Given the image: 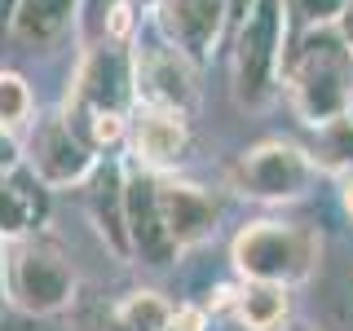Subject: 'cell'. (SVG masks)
Instances as JSON below:
<instances>
[{
    "instance_id": "obj_1",
    "label": "cell",
    "mask_w": 353,
    "mask_h": 331,
    "mask_svg": "<svg viewBox=\"0 0 353 331\" xmlns=\"http://www.w3.org/2000/svg\"><path fill=\"white\" fill-rule=\"evenodd\" d=\"M283 88L296 119L309 128H327L353 106V49L336 27L305 31L296 49L283 53Z\"/></svg>"
},
{
    "instance_id": "obj_2",
    "label": "cell",
    "mask_w": 353,
    "mask_h": 331,
    "mask_svg": "<svg viewBox=\"0 0 353 331\" xmlns=\"http://www.w3.org/2000/svg\"><path fill=\"white\" fill-rule=\"evenodd\" d=\"M0 279H5V301L36 318L62 314L75 301V265L40 230L0 243Z\"/></svg>"
},
{
    "instance_id": "obj_3",
    "label": "cell",
    "mask_w": 353,
    "mask_h": 331,
    "mask_svg": "<svg viewBox=\"0 0 353 331\" xmlns=\"http://www.w3.org/2000/svg\"><path fill=\"white\" fill-rule=\"evenodd\" d=\"M318 252L323 243L309 225H296V221H252V225L239 230L234 248H230V261L248 283H305L309 274L318 270Z\"/></svg>"
},
{
    "instance_id": "obj_4",
    "label": "cell",
    "mask_w": 353,
    "mask_h": 331,
    "mask_svg": "<svg viewBox=\"0 0 353 331\" xmlns=\"http://www.w3.org/2000/svg\"><path fill=\"white\" fill-rule=\"evenodd\" d=\"M283 36H287V5L283 0H252L239 14L234 36V97L239 106L261 110L279 88L283 75Z\"/></svg>"
},
{
    "instance_id": "obj_5",
    "label": "cell",
    "mask_w": 353,
    "mask_h": 331,
    "mask_svg": "<svg viewBox=\"0 0 353 331\" xmlns=\"http://www.w3.org/2000/svg\"><path fill=\"white\" fill-rule=\"evenodd\" d=\"M314 177L318 163L309 150L292 146V141H261V146L239 154L230 185L248 199H261V203H292V199L309 194Z\"/></svg>"
},
{
    "instance_id": "obj_6",
    "label": "cell",
    "mask_w": 353,
    "mask_h": 331,
    "mask_svg": "<svg viewBox=\"0 0 353 331\" xmlns=\"http://www.w3.org/2000/svg\"><path fill=\"white\" fill-rule=\"evenodd\" d=\"M128 40H97L84 53V66L75 75L66 110H106V115H128L137 84H132V53Z\"/></svg>"
},
{
    "instance_id": "obj_7",
    "label": "cell",
    "mask_w": 353,
    "mask_h": 331,
    "mask_svg": "<svg viewBox=\"0 0 353 331\" xmlns=\"http://www.w3.org/2000/svg\"><path fill=\"white\" fill-rule=\"evenodd\" d=\"M132 84H137V102L141 106H163L190 119L199 102V84H194V62L181 49H172L168 40L159 44H141L132 53Z\"/></svg>"
},
{
    "instance_id": "obj_8",
    "label": "cell",
    "mask_w": 353,
    "mask_h": 331,
    "mask_svg": "<svg viewBox=\"0 0 353 331\" xmlns=\"http://www.w3.org/2000/svg\"><path fill=\"white\" fill-rule=\"evenodd\" d=\"M22 159L31 163V177L49 190H62V185H80L88 172H93V150L75 137V128L66 124L62 110L44 115L36 128H31L27 154Z\"/></svg>"
},
{
    "instance_id": "obj_9",
    "label": "cell",
    "mask_w": 353,
    "mask_h": 331,
    "mask_svg": "<svg viewBox=\"0 0 353 331\" xmlns=\"http://www.w3.org/2000/svg\"><path fill=\"white\" fill-rule=\"evenodd\" d=\"M230 0H154V22L159 36L181 49L194 66L216 53V40L225 31Z\"/></svg>"
},
{
    "instance_id": "obj_10",
    "label": "cell",
    "mask_w": 353,
    "mask_h": 331,
    "mask_svg": "<svg viewBox=\"0 0 353 331\" xmlns=\"http://www.w3.org/2000/svg\"><path fill=\"white\" fill-rule=\"evenodd\" d=\"M124 221H128V248L132 257H141L146 265H172L176 261V243L163 225L159 212V177L154 172H137L124 181Z\"/></svg>"
},
{
    "instance_id": "obj_11",
    "label": "cell",
    "mask_w": 353,
    "mask_h": 331,
    "mask_svg": "<svg viewBox=\"0 0 353 331\" xmlns=\"http://www.w3.org/2000/svg\"><path fill=\"white\" fill-rule=\"evenodd\" d=\"M159 212H163V225H168L176 248H194V243H203L216 230L221 203L203 190V185L163 181L159 177Z\"/></svg>"
},
{
    "instance_id": "obj_12",
    "label": "cell",
    "mask_w": 353,
    "mask_h": 331,
    "mask_svg": "<svg viewBox=\"0 0 353 331\" xmlns=\"http://www.w3.org/2000/svg\"><path fill=\"white\" fill-rule=\"evenodd\" d=\"M185 146H190V124L185 115L163 106H141L132 115V150H137L141 168L159 172V168H176Z\"/></svg>"
},
{
    "instance_id": "obj_13",
    "label": "cell",
    "mask_w": 353,
    "mask_h": 331,
    "mask_svg": "<svg viewBox=\"0 0 353 331\" xmlns=\"http://www.w3.org/2000/svg\"><path fill=\"white\" fill-rule=\"evenodd\" d=\"M49 203H44V185L31 172H0V243L36 234Z\"/></svg>"
},
{
    "instance_id": "obj_14",
    "label": "cell",
    "mask_w": 353,
    "mask_h": 331,
    "mask_svg": "<svg viewBox=\"0 0 353 331\" xmlns=\"http://www.w3.org/2000/svg\"><path fill=\"white\" fill-rule=\"evenodd\" d=\"M80 0H18L14 5V40L31 44V49H49L71 31Z\"/></svg>"
},
{
    "instance_id": "obj_15",
    "label": "cell",
    "mask_w": 353,
    "mask_h": 331,
    "mask_svg": "<svg viewBox=\"0 0 353 331\" xmlns=\"http://www.w3.org/2000/svg\"><path fill=\"white\" fill-rule=\"evenodd\" d=\"M88 212H93L97 230L106 234V243L115 248V257H132V248H128V221H124V177H119L115 163L97 168L93 194H88Z\"/></svg>"
},
{
    "instance_id": "obj_16",
    "label": "cell",
    "mask_w": 353,
    "mask_h": 331,
    "mask_svg": "<svg viewBox=\"0 0 353 331\" xmlns=\"http://www.w3.org/2000/svg\"><path fill=\"white\" fill-rule=\"evenodd\" d=\"M172 314L176 309L159 292H128L102 314L97 331H172Z\"/></svg>"
},
{
    "instance_id": "obj_17",
    "label": "cell",
    "mask_w": 353,
    "mask_h": 331,
    "mask_svg": "<svg viewBox=\"0 0 353 331\" xmlns=\"http://www.w3.org/2000/svg\"><path fill=\"white\" fill-rule=\"evenodd\" d=\"M234 314L248 331H274L287 318V287L279 283H243L234 292Z\"/></svg>"
},
{
    "instance_id": "obj_18",
    "label": "cell",
    "mask_w": 353,
    "mask_h": 331,
    "mask_svg": "<svg viewBox=\"0 0 353 331\" xmlns=\"http://www.w3.org/2000/svg\"><path fill=\"white\" fill-rule=\"evenodd\" d=\"M318 168H331V172H349L353 168V115L336 119V124L318 128V146L309 150Z\"/></svg>"
},
{
    "instance_id": "obj_19",
    "label": "cell",
    "mask_w": 353,
    "mask_h": 331,
    "mask_svg": "<svg viewBox=\"0 0 353 331\" xmlns=\"http://www.w3.org/2000/svg\"><path fill=\"white\" fill-rule=\"evenodd\" d=\"M31 84L18 71H0V128H18L31 119Z\"/></svg>"
},
{
    "instance_id": "obj_20",
    "label": "cell",
    "mask_w": 353,
    "mask_h": 331,
    "mask_svg": "<svg viewBox=\"0 0 353 331\" xmlns=\"http://www.w3.org/2000/svg\"><path fill=\"white\" fill-rule=\"evenodd\" d=\"M283 5H287V18H296L305 31H314V27H336L345 0H283Z\"/></svg>"
},
{
    "instance_id": "obj_21",
    "label": "cell",
    "mask_w": 353,
    "mask_h": 331,
    "mask_svg": "<svg viewBox=\"0 0 353 331\" xmlns=\"http://www.w3.org/2000/svg\"><path fill=\"white\" fill-rule=\"evenodd\" d=\"M22 163V141L14 137V128H0V172H14Z\"/></svg>"
},
{
    "instance_id": "obj_22",
    "label": "cell",
    "mask_w": 353,
    "mask_h": 331,
    "mask_svg": "<svg viewBox=\"0 0 353 331\" xmlns=\"http://www.w3.org/2000/svg\"><path fill=\"white\" fill-rule=\"evenodd\" d=\"M336 31L345 36V44L353 49V0H345V9H340V18H336Z\"/></svg>"
},
{
    "instance_id": "obj_23",
    "label": "cell",
    "mask_w": 353,
    "mask_h": 331,
    "mask_svg": "<svg viewBox=\"0 0 353 331\" xmlns=\"http://www.w3.org/2000/svg\"><path fill=\"white\" fill-rule=\"evenodd\" d=\"M340 199H345V212L353 217V168L340 177Z\"/></svg>"
},
{
    "instance_id": "obj_24",
    "label": "cell",
    "mask_w": 353,
    "mask_h": 331,
    "mask_svg": "<svg viewBox=\"0 0 353 331\" xmlns=\"http://www.w3.org/2000/svg\"><path fill=\"white\" fill-rule=\"evenodd\" d=\"M14 5H18V0H0V36L14 27Z\"/></svg>"
},
{
    "instance_id": "obj_25",
    "label": "cell",
    "mask_w": 353,
    "mask_h": 331,
    "mask_svg": "<svg viewBox=\"0 0 353 331\" xmlns=\"http://www.w3.org/2000/svg\"><path fill=\"white\" fill-rule=\"evenodd\" d=\"M0 309H5V279H0Z\"/></svg>"
},
{
    "instance_id": "obj_26",
    "label": "cell",
    "mask_w": 353,
    "mask_h": 331,
    "mask_svg": "<svg viewBox=\"0 0 353 331\" xmlns=\"http://www.w3.org/2000/svg\"><path fill=\"white\" fill-rule=\"evenodd\" d=\"M137 5H150V9H154V0H137Z\"/></svg>"
},
{
    "instance_id": "obj_27",
    "label": "cell",
    "mask_w": 353,
    "mask_h": 331,
    "mask_svg": "<svg viewBox=\"0 0 353 331\" xmlns=\"http://www.w3.org/2000/svg\"><path fill=\"white\" fill-rule=\"evenodd\" d=\"M305 331H314V327H305Z\"/></svg>"
}]
</instances>
